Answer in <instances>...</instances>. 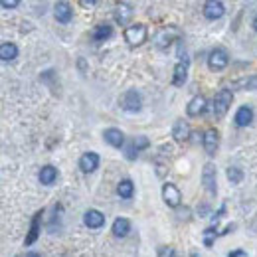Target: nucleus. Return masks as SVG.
Listing matches in <instances>:
<instances>
[{
  "mask_svg": "<svg viewBox=\"0 0 257 257\" xmlns=\"http://www.w3.org/2000/svg\"><path fill=\"white\" fill-rule=\"evenodd\" d=\"M202 12H204V16L208 20H220L225 14V6L224 2H220V0H208V2H204Z\"/></svg>",
  "mask_w": 257,
  "mask_h": 257,
  "instance_id": "8",
  "label": "nucleus"
},
{
  "mask_svg": "<svg viewBox=\"0 0 257 257\" xmlns=\"http://www.w3.org/2000/svg\"><path fill=\"white\" fill-rule=\"evenodd\" d=\"M241 85H243V89L257 91V73H255V75H249L247 79H243V81H241Z\"/></svg>",
  "mask_w": 257,
  "mask_h": 257,
  "instance_id": "27",
  "label": "nucleus"
},
{
  "mask_svg": "<svg viewBox=\"0 0 257 257\" xmlns=\"http://www.w3.org/2000/svg\"><path fill=\"white\" fill-rule=\"evenodd\" d=\"M111 34H113V26L107 24V22H101V24H97L95 28H93L91 36H93L95 42H105V40L111 38Z\"/></svg>",
  "mask_w": 257,
  "mask_h": 257,
  "instance_id": "21",
  "label": "nucleus"
},
{
  "mask_svg": "<svg viewBox=\"0 0 257 257\" xmlns=\"http://www.w3.org/2000/svg\"><path fill=\"white\" fill-rule=\"evenodd\" d=\"M0 58L2 62H14L18 58V46L12 42H2L0 46Z\"/></svg>",
  "mask_w": 257,
  "mask_h": 257,
  "instance_id": "20",
  "label": "nucleus"
},
{
  "mask_svg": "<svg viewBox=\"0 0 257 257\" xmlns=\"http://www.w3.org/2000/svg\"><path fill=\"white\" fill-rule=\"evenodd\" d=\"M227 257H245V251L243 249H235V251H231Z\"/></svg>",
  "mask_w": 257,
  "mask_h": 257,
  "instance_id": "32",
  "label": "nucleus"
},
{
  "mask_svg": "<svg viewBox=\"0 0 257 257\" xmlns=\"http://www.w3.org/2000/svg\"><path fill=\"white\" fill-rule=\"evenodd\" d=\"M174 257H180V255H178V253H174Z\"/></svg>",
  "mask_w": 257,
  "mask_h": 257,
  "instance_id": "36",
  "label": "nucleus"
},
{
  "mask_svg": "<svg viewBox=\"0 0 257 257\" xmlns=\"http://www.w3.org/2000/svg\"><path fill=\"white\" fill-rule=\"evenodd\" d=\"M188 79V58L184 56L178 64L174 65V73H172V85L174 87H182Z\"/></svg>",
  "mask_w": 257,
  "mask_h": 257,
  "instance_id": "11",
  "label": "nucleus"
},
{
  "mask_svg": "<svg viewBox=\"0 0 257 257\" xmlns=\"http://www.w3.org/2000/svg\"><path fill=\"white\" fill-rule=\"evenodd\" d=\"M26 257H42V255H40L38 251H28V253H26Z\"/></svg>",
  "mask_w": 257,
  "mask_h": 257,
  "instance_id": "33",
  "label": "nucleus"
},
{
  "mask_svg": "<svg viewBox=\"0 0 257 257\" xmlns=\"http://www.w3.org/2000/svg\"><path fill=\"white\" fill-rule=\"evenodd\" d=\"M54 16L60 24H69L73 18V8L69 6V2H58L54 6Z\"/></svg>",
  "mask_w": 257,
  "mask_h": 257,
  "instance_id": "17",
  "label": "nucleus"
},
{
  "mask_svg": "<svg viewBox=\"0 0 257 257\" xmlns=\"http://www.w3.org/2000/svg\"><path fill=\"white\" fill-rule=\"evenodd\" d=\"M99 155L93 153V151H89V153H83L81 155V159H79V168H81V172H85V174H89V172H95L97 168H99Z\"/></svg>",
  "mask_w": 257,
  "mask_h": 257,
  "instance_id": "14",
  "label": "nucleus"
},
{
  "mask_svg": "<svg viewBox=\"0 0 257 257\" xmlns=\"http://www.w3.org/2000/svg\"><path fill=\"white\" fill-rule=\"evenodd\" d=\"M133 16H135V10H133V6H131V4H127V2H119V4L115 6L113 18H115V22H117V24L127 26L128 22L133 20Z\"/></svg>",
  "mask_w": 257,
  "mask_h": 257,
  "instance_id": "9",
  "label": "nucleus"
},
{
  "mask_svg": "<svg viewBox=\"0 0 257 257\" xmlns=\"http://www.w3.org/2000/svg\"><path fill=\"white\" fill-rule=\"evenodd\" d=\"M117 194H119L123 200H131L133 194H135V184H133V180H131V178L121 180V182L117 184Z\"/></svg>",
  "mask_w": 257,
  "mask_h": 257,
  "instance_id": "23",
  "label": "nucleus"
},
{
  "mask_svg": "<svg viewBox=\"0 0 257 257\" xmlns=\"http://www.w3.org/2000/svg\"><path fill=\"white\" fill-rule=\"evenodd\" d=\"M83 224L87 225L89 229H99V227L105 225V214L95 210V208H91V210H87L83 214Z\"/></svg>",
  "mask_w": 257,
  "mask_h": 257,
  "instance_id": "15",
  "label": "nucleus"
},
{
  "mask_svg": "<svg viewBox=\"0 0 257 257\" xmlns=\"http://www.w3.org/2000/svg\"><path fill=\"white\" fill-rule=\"evenodd\" d=\"M190 257H202V255H200L198 251H192V253H190Z\"/></svg>",
  "mask_w": 257,
  "mask_h": 257,
  "instance_id": "34",
  "label": "nucleus"
},
{
  "mask_svg": "<svg viewBox=\"0 0 257 257\" xmlns=\"http://www.w3.org/2000/svg\"><path fill=\"white\" fill-rule=\"evenodd\" d=\"M137 155H139V151H137V147H135V145H133V141H131L127 147H125V157H127L128 161H135V159H137Z\"/></svg>",
  "mask_w": 257,
  "mask_h": 257,
  "instance_id": "28",
  "label": "nucleus"
},
{
  "mask_svg": "<svg viewBox=\"0 0 257 257\" xmlns=\"http://www.w3.org/2000/svg\"><path fill=\"white\" fill-rule=\"evenodd\" d=\"M253 28H255V32H257V14H255V18H253Z\"/></svg>",
  "mask_w": 257,
  "mask_h": 257,
  "instance_id": "35",
  "label": "nucleus"
},
{
  "mask_svg": "<svg viewBox=\"0 0 257 257\" xmlns=\"http://www.w3.org/2000/svg\"><path fill=\"white\" fill-rule=\"evenodd\" d=\"M233 121H235L237 127H247V125H251V121H253V109H251L249 105H241V107L235 111Z\"/></svg>",
  "mask_w": 257,
  "mask_h": 257,
  "instance_id": "18",
  "label": "nucleus"
},
{
  "mask_svg": "<svg viewBox=\"0 0 257 257\" xmlns=\"http://www.w3.org/2000/svg\"><path fill=\"white\" fill-rule=\"evenodd\" d=\"M42 216H44V212L40 210L36 216L32 218V224H30V229H28V233H26V239H24V245H34L36 243V239L40 237V227H42Z\"/></svg>",
  "mask_w": 257,
  "mask_h": 257,
  "instance_id": "16",
  "label": "nucleus"
},
{
  "mask_svg": "<svg viewBox=\"0 0 257 257\" xmlns=\"http://www.w3.org/2000/svg\"><path fill=\"white\" fill-rule=\"evenodd\" d=\"M231 101H233V93H231L229 89H220V91L214 95L212 111H214V117H216L218 121L225 117V113H227L229 107H231Z\"/></svg>",
  "mask_w": 257,
  "mask_h": 257,
  "instance_id": "1",
  "label": "nucleus"
},
{
  "mask_svg": "<svg viewBox=\"0 0 257 257\" xmlns=\"http://www.w3.org/2000/svg\"><path fill=\"white\" fill-rule=\"evenodd\" d=\"M111 231H113L115 237H127L128 231H131V222H128L127 218H117V220L113 222Z\"/></svg>",
  "mask_w": 257,
  "mask_h": 257,
  "instance_id": "22",
  "label": "nucleus"
},
{
  "mask_svg": "<svg viewBox=\"0 0 257 257\" xmlns=\"http://www.w3.org/2000/svg\"><path fill=\"white\" fill-rule=\"evenodd\" d=\"M125 42H127L128 46H141V44H145L147 42V36H149V30H147V26L145 24H141V22H137V24H131L125 28Z\"/></svg>",
  "mask_w": 257,
  "mask_h": 257,
  "instance_id": "3",
  "label": "nucleus"
},
{
  "mask_svg": "<svg viewBox=\"0 0 257 257\" xmlns=\"http://www.w3.org/2000/svg\"><path fill=\"white\" fill-rule=\"evenodd\" d=\"M119 103H121V109H123V111H127V113H137V111H141V107H143V97H141V93H139L137 89H127V91L121 95Z\"/></svg>",
  "mask_w": 257,
  "mask_h": 257,
  "instance_id": "4",
  "label": "nucleus"
},
{
  "mask_svg": "<svg viewBox=\"0 0 257 257\" xmlns=\"http://www.w3.org/2000/svg\"><path fill=\"white\" fill-rule=\"evenodd\" d=\"M174 247L172 245H161L159 247V257H174Z\"/></svg>",
  "mask_w": 257,
  "mask_h": 257,
  "instance_id": "29",
  "label": "nucleus"
},
{
  "mask_svg": "<svg viewBox=\"0 0 257 257\" xmlns=\"http://www.w3.org/2000/svg\"><path fill=\"white\" fill-rule=\"evenodd\" d=\"M202 186L212 196H216V192H218V170H216L214 162L204 164V168H202Z\"/></svg>",
  "mask_w": 257,
  "mask_h": 257,
  "instance_id": "2",
  "label": "nucleus"
},
{
  "mask_svg": "<svg viewBox=\"0 0 257 257\" xmlns=\"http://www.w3.org/2000/svg\"><path fill=\"white\" fill-rule=\"evenodd\" d=\"M225 176H227V180H229L231 184H239V182L243 180V170H241L239 166H227Z\"/></svg>",
  "mask_w": 257,
  "mask_h": 257,
  "instance_id": "24",
  "label": "nucleus"
},
{
  "mask_svg": "<svg viewBox=\"0 0 257 257\" xmlns=\"http://www.w3.org/2000/svg\"><path fill=\"white\" fill-rule=\"evenodd\" d=\"M202 147H204L206 155L214 157L218 153V147H220V133L216 128H206L202 135Z\"/></svg>",
  "mask_w": 257,
  "mask_h": 257,
  "instance_id": "6",
  "label": "nucleus"
},
{
  "mask_svg": "<svg viewBox=\"0 0 257 257\" xmlns=\"http://www.w3.org/2000/svg\"><path fill=\"white\" fill-rule=\"evenodd\" d=\"M216 237H218V227H216L214 224L204 229V245H206V247H212Z\"/></svg>",
  "mask_w": 257,
  "mask_h": 257,
  "instance_id": "25",
  "label": "nucleus"
},
{
  "mask_svg": "<svg viewBox=\"0 0 257 257\" xmlns=\"http://www.w3.org/2000/svg\"><path fill=\"white\" fill-rule=\"evenodd\" d=\"M103 139L107 145H111L113 149H123L125 147V133L121 128L109 127L103 131Z\"/></svg>",
  "mask_w": 257,
  "mask_h": 257,
  "instance_id": "10",
  "label": "nucleus"
},
{
  "mask_svg": "<svg viewBox=\"0 0 257 257\" xmlns=\"http://www.w3.org/2000/svg\"><path fill=\"white\" fill-rule=\"evenodd\" d=\"M206 109H208V99L204 95H194L192 99L188 101V105H186L188 117H200V115L206 113Z\"/></svg>",
  "mask_w": 257,
  "mask_h": 257,
  "instance_id": "12",
  "label": "nucleus"
},
{
  "mask_svg": "<svg viewBox=\"0 0 257 257\" xmlns=\"http://www.w3.org/2000/svg\"><path fill=\"white\" fill-rule=\"evenodd\" d=\"M18 6V0H4L2 2V8H16Z\"/></svg>",
  "mask_w": 257,
  "mask_h": 257,
  "instance_id": "30",
  "label": "nucleus"
},
{
  "mask_svg": "<svg viewBox=\"0 0 257 257\" xmlns=\"http://www.w3.org/2000/svg\"><path fill=\"white\" fill-rule=\"evenodd\" d=\"M162 200H164V204H166L168 208H178L180 202H182V192L178 190L176 184L166 182V184L162 186Z\"/></svg>",
  "mask_w": 257,
  "mask_h": 257,
  "instance_id": "7",
  "label": "nucleus"
},
{
  "mask_svg": "<svg viewBox=\"0 0 257 257\" xmlns=\"http://www.w3.org/2000/svg\"><path fill=\"white\" fill-rule=\"evenodd\" d=\"M190 135H192V128L188 125V121L176 119V123H174V127H172V137H174V141L180 143V145H184V143L190 139Z\"/></svg>",
  "mask_w": 257,
  "mask_h": 257,
  "instance_id": "13",
  "label": "nucleus"
},
{
  "mask_svg": "<svg viewBox=\"0 0 257 257\" xmlns=\"http://www.w3.org/2000/svg\"><path fill=\"white\" fill-rule=\"evenodd\" d=\"M229 64V56L224 48H214L208 56V67L212 71H224L225 67Z\"/></svg>",
  "mask_w": 257,
  "mask_h": 257,
  "instance_id": "5",
  "label": "nucleus"
},
{
  "mask_svg": "<svg viewBox=\"0 0 257 257\" xmlns=\"http://www.w3.org/2000/svg\"><path fill=\"white\" fill-rule=\"evenodd\" d=\"M133 145L137 147V151H145V149H149V147H151V141H149L145 135H139V137H135V139H133Z\"/></svg>",
  "mask_w": 257,
  "mask_h": 257,
  "instance_id": "26",
  "label": "nucleus"
},
{
  "mask_svg": "<svg viewBox=\"0 0 257 257\" xmlns=\"http://www.w3.org/2000/svg\"><path fill=\"white\" fill-rule=\"evenodd\" d=\"M79 4H81V6H85V8H93L97 2H95V0H81Z\"/></svg>",
  "mask_w": 257,
  "mask_h": 257,
  "instance_id": "31",
  "label": "nucleus"
},
{
  "mask_svg": "<svg viewBox=\"0 0 257 257\" xmlns=\"http://www.w3.org/2000/svg\"><path fill=\"white\" fill-rule=\"evenodd\" d=\"M38 178H40V182H42L44 186H52V184L58 180V168L52 166V164H46V166L40 168Z\"/></svg>",
  "mask_w": 257,
  "mask_h": 257,
  "instance_id": "19",
  "label": "nucleus"
}]
</instances>
